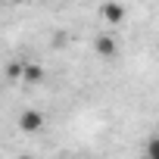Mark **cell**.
Wrapping results in <instances>:
<instances>
[{
  "instance_id": "1",
  "label": "cell",
  "mask_w": 159,
  "mask_h": 159,
  "mask_svg": "<svg viewBox=\"0 0 159 159\" xmlns=\"http://www.w3.org/2000/svg\"><path fill=\"white\" fill-rule=\"evenodd\" d=\"M44 125H47V116H44L41 109H25V112H19V131H22V134H38V131H44Z\"/></svg>"
},
{
  "instance_id": "2",
  "label": "cell",
  "mask_w": 159,
  "mask_h": 159,
  "mask_svg": "<svg viewBox=\"0 0 159 159\" xmlns=\"http://www.w3.org/2000/svg\"><path fill=\"white\" fill-rule=\"evenodd\" d=\"M100 16H103L106 25H122L128 10H125V3H119V0H106V3H100Z\"/></svg>"
},
{
  "instance_id": "3",
  "label": "cell",
  "mask_w": 159,
  "mask_h": 159,
  "mask_svg": "<svg viewBox=\"0 0 159 159\" xmlns=\"http://www.w3.org/2000/svg\"><path fill=\"white\" fill-rule=\"evenodd\" d=\"M94 53L103 56V59H112V56L119 53V41H116L112 34H97V38H94Z\"/></svg>"
},
{
  "instance_id": "4",
  "label": "cell",
  "mask_w": 159,
  "mask_h": 159,
  "mask_svg": "<svg viewBox=\"0 0 159 159\" xmlns=\"http://www.w3.org/2000/svg\"><path fill=\"white\" fill-rule=\"evenodd\" d=\"M44 78H47L44 66H38V62H25V69H22V81H25V84H41Z\"/></svg>"
},
{
  "instance_id": "5",
  "label": "cell",
  "mask_w": 159,
  "mask_h": 159,
  "mask_svg": "<svg viewBox=\"0 0 159 159\" xmlns=\"http://www.w3.org/2000/svg\"><path fill=\"white\" fill-rule=\"evenodd\" d=\"M22 69H25V59L7 62V78H10V81H22Z\"/></svg>"
},
{
  "instance_id": "6",
  "label": "cell",
  "mask_w": 159,
  "mask_h": 159,
  "mask_svg": "<svg viewBox=\"0 0 159 159\" xmlns=\"http://www.w3.org/2000/svg\"><path fill=\"white\" fill-rule=\"evenodd\" d=\"M147 159H159V134H153L150 140H147Z\"/></svg>"
},
{
  "instance_id": "7",
  "label": "cell",
  "mask_w": 159,
  "mask_h": 159,
  "mask_svg": "<svg viewBox=\"0 0 159 159\" xmlns=\"http://www.w3.org/2000/svg\"><path fill=\"white\" fill-rule=\"evenodd\" d=\"M16 159H34V156H28V153H22V156H16Z\"/></svg>"
},
{
  "instance_id": "8",
  "label": "cell",
  "mask_w": 159,
  "mask_h": 159,
  "mask_svg": "<svg viewBox=\"0 0 159 159\" xmlns=\"http://www.w3.org/2000/svg\"><path fill=\"white\" fill-rule=\"evenodd\" d=\"M156 50H159V41H156Z\"/></svg>"
},
{
  "instance_id": "9",
  "label": "cell",
  "mask_w": 159,
  "mask_h": 159,
  "mask_svg": "<svg viewBox=\"0 0 159 159\" xmlns=\"http://www.w3.org/2000/svg\"><path fill=\"white\" fill-rule=\"evenodd\" d=\"M16 3H22V0H16Z\"/></svg>"
}]
</instances>
